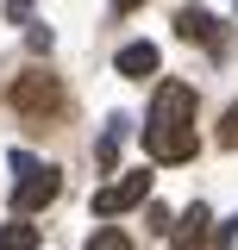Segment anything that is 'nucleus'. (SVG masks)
<instances>
[{
  "label": "nucleus",
  "mask_w": 238,
  "mask_h": 250,
  "mask_svg": "<svg viewBox=\"0 0 238 250\" xmlns=\"http://www.w3.org/2000/svg\"><path fill=\"white\" fill-rule=\"evenodd\" d=\"M0 250H38V225H25V219H13V225L0 231Z\"/></svg>",
  "instance_id": "nucleus-9"
},
{
  "label": "nucleus",
  "mask_w": 238,
  "mask_h": 250,
  "mask_svg": "<svg viewBox=\"0 0 238 250\" xmlns=\"http://www.w3.org/2000/svg\"><path fill=\"white\" fill-rule=\"evenodd\" d=\"M113 6H119V13H132V6H144V0H113Z\"/></svg>",
  "instance_id": "nucleus-13"
},
{
  "label": "nucleus",
  "mask_w": 238,
  "mask_h": 250,
  "mask_svg": "<svg viewBox=\"0 0 238 250\" xmlns=\"http://www.w3.org/2000/svg\"><path fill=\"white\" fill-rule=\"evenodd\" d=\"M13 106H19L25 119H57L63 113V82L50 69H25V75L13 82Z\"/></svg>",
  "instance_id": "nucleus-3"
},
{
  "label": "nucleus",
  "mask_w": 238,
  "mask_h": 250,
  "mask_svg": "<svg viewBox=\"0 0 238 250\" xmlns=\"http://www.w3.org/2000/svg\"><path fill=\"white\" fill-rule=\"evenodd\" d=\"M88 250H132V238H125V231H113V225H107V231H94V238H88Z\"/></svg>",
  "instance_id": "nucleus-11"
},
{
  "label": "nucleus",
  "mask_w": 238,
  "mask_h": 250,
  "mask_svg": "<svg viewBox=\"0 0 238 250\" xmlns=\"http://www.w3.org/2000/svg\"><path fill=\"white\" fill-rule=\"evenodd\" d=\"M150 200V169H125L119 182H107L100 194H94V213L113 219V213H132V207H144Z\"/></svg>",
  "instance_id": "nucleus-4"
},
{
  "label": "nucleus",
  "mask_w": 238,
  "mask_h": 250,
  "mask_svg": "<svg viewBox=\"0 0 238 250\" xmlns=\"http://www.w3.org/2000/svg\"><path fill=\"white\" fill-rule=\"evenodd\" d=\"M176 31H182V38H194V44H207L213 57L226 50V31H219V19H213L207 6H182V13H176Z\"/></svg>",
  "instance_id": "nucleus-6"
},
{
  "label": "nucleus",
  "mask_w": 238,
  "mask_h": 250,
  "mask_svg": "<svg viewBox=\"0 0 238 250\" xmlns=\"http://www.w3.org/2000/svg\"><path fill=\"white\" fill-rule=\"evenodd\" d=\"M219 150H238V100L226 106V119H219Z\"/></svg>",
  "instance_id": "nucleus-10"
},
{
  "label": "nucleus",
  "mask_w": 238,
  "mask_h": 250,
  "mask_svg": "<svg viewBox=\"0 0 238 250\" xmlns=\"http://www.w3.org/2000/svg\"><path fill=\"white\" fill-rule=\"evenodd\" d=\"M144 150H150V163H188L201 150V138H194V88L188 82H163L150 94Z\"/></svg>",
  "instance_id": "nucleus-1"
},
{
  "label": "nucleus",
  "mask_w": 238,
  "mask_h": 250,
  "mask_svg": "<svg viewBox=\"0 0 238 250\" xmlns=\"http://www.w3.org/2000/svg\"><path fill=\"white\" fill-rule=\"evenodd\" d=\"M57 194H63V169L57 163H38V156L13 150V213L25 219V213H38V207H50Z\"/></svg>",
  "instance_id": "nucleus-2"
},
{
  "label": "nucleus",
  "mask_w": 238,
  "mask_h": 250,
  "mask_svg": "<svg viewBox=\"0 0 238 250\" xmlns=\"http://www.w3.org/2000/svg\"><path fill=\"white\" fill-rule=\"evenodd\" d=\"M31 6H38V0H6V19H13V25H25V19H31Z\"/></svg>",
  "instance_id": "nucleus-12"
},
{
  "label": "nucleus",
  "mask_w": 238,
  "mask_h": 250,
  "mask_svg": "<svg viewBox=\"0 0 238 250\" xmlns=\"http://www.w3.org/2000/svg\"><path fill=\"white\" fill-rule=\"evenodd\" d=\"M169 250H219V231H213V213L194 200L188 213L169 225Z\"/></svg>",
  "instance_id": "nucleus-5"
},
{
  "label": "nucleus",
  "mask_w": 238,
  "mask_h": 250,
  "mask_svg": "<svg viewBox=\"0 0 238 250\" xmlns=\"http://www.w3.org/2000/svg\"><path fill=\"white\" fill-rule=\"evenodd\" d=\"M125 138H132V125H125V113H113V119H107V131H100V144H94L100 169H119V150H125Z\"/></svg>",
  "instance_id": "nucleus-8"
},
{
  "label": "nucleus",
  "mask_w": 238,
  "mask_h": 250,
  "mask_svg": "<svg viewBox=\"0 0 238 250\" xmlns=\"http://www.w3.org/2000/svg\"><path fill=\"white\" fill-rule=\"evenodd\" d=\"M119 75L125 82H150L157 75V44H125L119 50Z\"/></svg>",
  "instance_id": "nucleus-7"
}]
</instances>
